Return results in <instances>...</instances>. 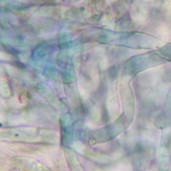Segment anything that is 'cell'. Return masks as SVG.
Returning a JSON list of instances; mask_svg holds the SVG:
<instances>
[{
    "label": "cell",
    "instance_id": "6da1fadb",
    "mask_svg": "<svg viewBox=\"0 0 171 171\" xmlns=\"http://www.w3.org/2000/svg\"><path fill=\"white\" fill-rule=\"evenodd\" d=\"M159 34L163 37L164 39H168L170 35V32L169 30L166 28H160L159 30Z\"/></svg>",
    "mask_w": 171,
    "mask_h": 171
},
{
    "label": "cell",
    "instance_id": "7a4b0ae2",
    "mask_svg": "<svg viewBox=\"0 0 171 171\" xmlns=\"http://www.w3.org/2000/svg\"><path fill=\"white\" fill-rule=\"evenodd\" d=\"M11 59V55L6 53L0 52V60H10Z\"/></svg>",
    "mask_w": 171,
    "mask_h": 171
}]
</instances>
